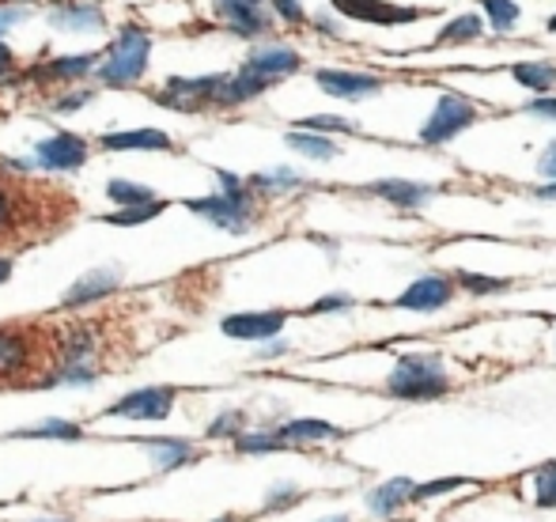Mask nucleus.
Returning <instances> with one entry per match:
<instances>
[{
  "instance_id": "obj_1",
  "label": "nucleus",
  "mask_w": 556,
  "mask_h": 522,
  "mask_svg": "<svg viewBox=\"0 0 556 522\" xmlns=\"http://www.w3.org/2000/svg\"><path fill=\"white\" fill-rule=\"evenodd\" d=\"M451 375L432 353H405L387 375V394L394 402H435L451 394Z\"/></svg>"
},
{
  "instance_id": "obj_2",
  "label": "nucleus",
  "mask_w": 556,
  "mask_h": 522,
  "mask_svg": "<svg viewBox=\"0 0 556 522\" xmlns=\"http://www.w3.org/2000/svg\"><path fill=\"white\" fill-rule=\"evenodd\" d=\"M148 58H152V38H148V30L122 27L114 50L106 53V61L96 68V73H99V80L111 84V88H125V84H132V80L144 76Z\"/></svg>"
},
{
  "instance_id": "obj_3",
  "label": "nucleus",
  "mask_w": 556,
  "mask_h": 522,
  "mask_svg": "<svg viewBox=\"0 0 556 522\" xmlns=\"http://www.w3.org/2000/svg\"><path fill=\"white\" fill-rule=\"evenodd\" d=\"M477 122V103L469 96H458V91H446L440 96V103L432 106L428 122L420 126V144H446L458 132H466Z\"/></svg>"
},
{
  "instance_id": "obj_4",
  "label": "nucleus",
  "mask_w": 556,
  "mask_h": 522,
  "mask_svg": "<svg viewBox=\"0 0 556 522\" xmlns=\"http://www.w3.org/2000/svg\"><path fill=\"white\" fill-rule=\"evenodd\" d=\"M216 88H220V76H198V80L170 76L160 88V96H155V103L170 106V111L193 114V111H205V106H216Z\"/></svg>"
},
{
  "instance_id": "obj_5",
  "label": "nucleus",
  "mask_w": 556,
  "mask_h": 522,
  "mask_svg": "<svg viewBox=\"0 0 556 522\" xmlns=\"http://www.w3.org/2000/svg\"><path fill=\"white\" fill-rule=\"evenodd\" d=\"M333 8H337V15L375 23V27H405V23L435 15V12H428V8H402V4H390V0H333Z\"/></svg>"
},
{
  "instance_id": "obj_6",
  "label": "nucleus",
  "mask_w": 556,
  "mask_h": 522,
  "mask_svg": "<svg viewBox=\"0 0 556 522\" xmlns=\"http://www.w3.org/2000/svg\"><path fill=\"white\" fill-rule=\"evenodd\" d=\"M190 213L205 216L208 224H216V228H224V231H239V235L250 228V220H254L250 198H227V193H208V198L190 201Z\"/></svg>"
},
{
  "instance_id": "obj_7",
  "label": "nucleus",
  "mask_w": 556,
  "mask_h": 522,
  "mask_svg": "<svg viewBox=\"0 0 556 522\" xmlns=\"http://www.w3.org/2000/svg\"><path fill=\"white\" fill-rule=\"evenodd\" d=\"M454 277H443V272H428V277H417L405 292L394 295L397 310H443L446 303L454 300Z\"/></svg>"
},
{
  "instance_id": "obj_8",
  "label": "nucleus",
  "mask_w": 556,
  "mask_h": 522,
  "mask_svg": "<svg viewBox=\"0 0 556 522\" xmlns=\"http://www.w3.org/2000/svg\"><path fill=\"white\" fill-rule=\"evenodd\" d=\"M175 391L170 386H144V391L125 394L122 402L111 405L103 417H125V420H163L175 409Z\"/></svg>"
},
{
  "instance_id": "obj_9",
  "label": "nucleus",
  "mask_w": 556,
  "mask_h": 522,
  "mask_svg": "<svg viewBox=\"0 0 556 522\" xmlns=\"http://www.w3.org/2000/svg\"><path fill=\"white\" fill-rule=\"evenodd\" d=\"M285 310H242V315L224 318V333L235 341H269L285 330Z\"/></svg>"
},
{
  "instance_id": "obj_10",
  "label": "nucleus",
  "mask_w": 556,
  "mask_h": 522,
  "mask_svg": "<svg viewBox=\"0 0 556 522\" xmlns=\"http://www.w3.org/2000/svg\"><path fill=\"white\" fill-rule=\"evenodd\" d=\"M35 155H38V163L50 170H76L88 160V140L76 137V132H53V137H46L42 144L35 148Z\"/></svg>"
},
{
  "instance_id": "obj_11",
  "label": "nucleus",
  "mask_w": 556,
  "mask_h": 522,
  "mask_svg": "<svg viewBox=\"0 0 556 522\" xmlns=\"http://www.w3.org/2000/svg\"><path fill=\"white\" fill-rule=\"evenodd\" d=\"M315 84L333 99H367V96H379L382 80L371 73H349V68H323L315 73Z\"/></svg>"
},
{
  "instance_id": "obj_12",
  "label": "nucleus",
  "mask_w": 556,
  "mask_h": 522,
  "mask_svg": "<svg viewBox=\"0 0 556 522\" xmlns=\"http://www.w3.org/2000/svg\"><path fill=\"white\" fill-rule=\"evenodd\" d=\"M300 65H303V58L295 50H288V46H265V50L250 53L242 68L262 76L265 84H277V80H285V76L300 73Z\"/></svg>"
},
{
  "instance_id": "obj_13",
  "label": "nucleus",
  "mask_w": 556,
  "mask_h": 522,
  "mask_svg": "<svg viewBox=\"0 0 556 522\" xmlns=\"http://www.w3.org/2000/svg\"><path fill=\"white\" fill-rule=\"evenodd\" d=\"M30 356H35V345H30L27 333L0 330V383H15V379L27 375Z\"/></svg>"
},
{
  "instance_id": "obj_14",
  "label": "nucleus",
  "mask_w": 556,
  "mask_h": 522,
  "mask_svg": "<svg viewBox=\"0 0 556 522\" xmlns=\"http://www.w3.org/2000/svg\"><path fill=\"white\" fill-rule=\"evenodd\" d=\"M413 493H417V481L413 478H390L367 493V511H371L375 519H390V515H397L405 504H413Z\"/></svg>"
},
{
  "instance_id": "obj_15",
  "label": "nucleus",
  "mask_w": 556,
  "mask_h": 522,
  "mask_svg": "<svg viewBox=\"0 0 556 522\" xmlns=\"http://www.w3.org/2000/svg\"><path fill=\"white\" fill-rule=\"evenodd\" d=\"M216 15H220L235 35H247V38L262 35V30L269 27V15H265L262 4H254V0H216Z\"/></svg>"
},
{
  "instance_id": "obj_16",
  "label": "nucleus",
  "mask_w": 556,
  "mask_h": 522,
  "mask_svg": "<svg viewBox=\"0 0 556 522\" xmlns=\"http://www.w3.org/2000/svg\"><path fill=\"white\" fill-rule=\"evenodd\" d=\"M367 193H375V198L390 201V205H397V208H417V205H425V201H432L440 190H435V186H428V182L382 178V182H371V186H367Z\"/></svg>"
},
{
  "instance_id": "obj_17",
  "label": "nucleus",
  "mask_w": 556,
  "mask_h": 522,
  "mask_svg": "<svg viewBox=\"0 0 556 522\" xmlns=\"http://www.w3.org/2000/svg\"><path fill=\"white\" fill-rule=\"evenodd\" d=\"M265 88H273V84H265L262 76H254L250 68H239V73H231V76H220L216 106H242V103H250V99L262 96Z\"/></svg>"
},
{
  "instance_id": "obj_18",
  "label": "nucleus",
  "mask_w": 556,
  "mask_h": 522,
  "mask_svg": "<svg viewBox=\"0 0 556 522\" xmlns=\"http://www.w3.org/2000/svg\"><path fill=\"white\" fill-rule=\"evenodd\" d=\"M280 440H288L292 447H303V443H326V440H344V428L330 424V420H311V417H300V420H288V424L277 428Z\"/></svg>"
},
{
  "instance_id": "obj_19",
  "label": "nucleus",
  "mask_w": 556,
  "mask_h": 522,
  "mask_svg": "<svg viewBox=\"0 0 556 522\" xmlns=\"http://www.w3.org/2000/svg\"><path fill=\"white\" fill-rule=\"evenodd\" d=\"M114 288H117V272L114 269H91V272H84V277L65 292V307L96 303V300H103V295H111Z\"/></svg>"
},
{
  "instance_id": "obj_20",
  "label": "nucleus",
  "mask_w": 556,
  "mask_h": 522,
  "mask_svg": "<svg viewBox=\"0 0 556 522\" xmlns=\"http://www.w3.org/2000/svg\"><path fill=\"white\" fill-rule=\"evenodd\" d=\"M103 148L111 152H167L170 148V137L163 129H129V132H106L103 137Z\"/></svg>"
},
{
  "instance_id": "obj_21",
  "label": "nucleus",
  "mask_w": 556,
  "mask_h": 522,
  "mask_svg": "<svg viewBox=\"0 0 556 522\" xmlns=\"http://www.w3.org/2000/svg\"><path fill=\"white\" fill-rule=\"evenodd\" d=\"M91 68H99V61L91 58V53H84V58H58V61H50V65L35 68V73H38V80H80Z\"/></svg>"
},
{
  "instance_id": "obj_22",
  "label": "nucleus",
  "mask_w": 556,
  "mask_h": 522,
  "mask_svg": "<svg viewBox=\"0 0 556 522\" xmlns=\"http://www.w3.org/2000/svg\"><path fill=\"white\" fill-rule=\"evenodd\" d=\"M53 23L65 30H103V12L96 4H65L53 12Z\"/></svg>"
},
{
  "instance_id": "obj_23",
  "label": "nucleus",
  "mask_w": 556,
  "mask_h": 522,
  "mask_svg": "<svg viewBox=\"0 0 556 522\" xmlns=\"http://www.w3.org/2000/svg\"><path fill=\"white\" fill-rule=\"evenodd\" d=\"M148 450H152V458H155V466L160 470H178V466H186V462H193V443H186V440H152L148 443Z\"/></svg>"
},
{
  "instance_id": "obj_24",
  "label": "nucleus",
  "mask_w": 556,
  "mask_h": 522,
  "mask_svg": "<svg viewBox=\"0 0 556 522\" xmlns=\"http://www.w3.org/2000/svg\"><path fill=\"white\" fill-rule=\"evenodd\" d=\"M484 30V20L473 12L458 15V20H451L446 27L440 30V38H435V46H462V42H477Z\"/></svg>"
},
{
  "instance_id": "obj_25",
  "label": "nucleus",
  "mask_w": 556,
  "mask_h": 522,
  "mask_svg": "<svg viewBox=\"0 0 556 522\" xmlns=\"http://www.w3.org/2000/svg\"><path fill=\"white\" fill-rule=\"evenodd\" d=\"M511 76L530 91H549L556 84V65L553 61H522V65L511 68Z\"/></svg>"
},
{
  "instance_id": "obj_26",
  "label": "nucleus",
  "mask_w": 556,
  "mask_h": 522,
  "mask_svg": "<svg viewBox=\"0 0 556 522\" xmlns=\"http://www.w3.org/2000/svg\"><path fill=\"white\" fill-rule=\"evenodd\" d=\"M530 496L542 511H553L556 508V458L542 462L534 473H530Z\"/></svg>"
},
{
  "instance_id": "obj_27",
  "label": "nucleus",
  "mask_w": 556,
  "mask_h": 522,
  "mask_svg": "<svg viewBox=\"0 0 556 522\" xmlns=\"http://www.w3.org/2000/svg\"><path fill=\"white\" fill-rule=\"evenodd\" d=\"M106 198L117 201V205H125V208L155 205V190H152V186L125 182V178H111V182H106Z\"/></svg>"
},
{
  "instance_id": "obj_28",
  "label": "nucleus",
  "mask_w": 556,
  "mask_h": 522,
  "mask_svg": "<svg viewBox=\"0 0 556 522\" xmlns=\"http://www.w3.org/2000/svg\"><path fill=\"white\" fill-rule=\"evenodd\" d=\"M285 140H288V148H292V152L307 155V160H333V155L341 152L333 140L318 137V132H288Z\"/></svg>"
},
{
  "instance_id": "obj_29",
  "label": "nucleus",
  "mask_w": 556,
  "mask_h": 522,
  "mask_svg": "<svg viewBox=\"0 0 556 522\" xmlns=\"http://www.w3.org/2000/svg\"><path fill=\"white\" fill-rule=\"evenodd\" d=\"M292 443L280 440V432H242L235 440V450L239 455H277V450H288Z\"/></svg>"
},
{
  "instance_id": "obj_30",
  "label": "nucleus",
  "mask_w": 556,
  "mask_h": 522,
  "mask_svg": "<svg viewBox=\"0 0 556 522\" xmlns=\"http://www.w3.org/2000/svg\"><path fill=\"white\" fill-rule=\"evenodd\" d=\"M454 284L462 288V292H473V295H492V292H507L511 288V280L507 277H481V272H454Z\"/></svg>"
},
{
  "instance_id": "obj_31",
  "label": "nucleus",
  "mask_w": 556,
  "mask_h": 522,
  "mask_svg": "<svg viewBox=\"0 0 556 522\" xmlns=\"http://www.w3.org/2000/svg\"><path fill=\"white\" fill-rule=\"evenodd\" d=\"M481 8H484V15H489L492 30H511L522 15V8L515 4V0H481Z\"/></svg>"
},
{
  "instance_id": "obj_32",
  "label": "nucleus",
  "mask_w": 556,
  "mask_h": 522,
  "mask_svg": "<svg viewBox=\"0 0 556 522\" xmlns=\"http://www.w3.org/2000/svg\"><path fill=\"white\" fill-rule=\"evenodd\" d=\"M160 213H163V201H155V205H137V208H122V213H111L103 224H117V228H132V224L155 220Z\"/></svg>"
},
{
  "instance_id": "obj_33",
  "label": "nucleus",
  "mask_w": 556,
  "mask_h": 522,
  "mask_svg": "<svg viewBox=\"0 0 556 522\" xmlns=\"http://www.w3.org/2000/svg\"><path fill=\"white\" fill-rule=\"evenodd\" d=\"M20 435H38V440H80V428L68 424V420H42L38 428H30V432H20Z\"/></svg>"
},
{
  "instance_id": "obj_34",
  "label": "nucleus",
  "mask_w": 556,
  "mask_h": 522,
  "mask_svg": "<svg viewBox=\"0 0 556 522\" xmlns=\"http://www.w3.org/2000/svg\"><path fill=\"white\" fill-rule=\"evenodd\" d=\"M242 412L239 409H227L224 417H216L213 424H208V435H213V440H227V435H231V440H239L242 435Z\"/></svg>"
},
{
  "instance_id": "obj_35",
  "label": "nucleus",
  "mask_w": 556,
  "mask_h": 522,
  "mask_svg": "<svg viewBox=\"0 0 556 522\" xmlns=\"http://www.w3.org/2000/svg\"><path fill=\"white\" fill-rule=\"evenodd\" d=\"M469 485H473V481H466V478H446V481H432V485H417L413 504L432 500V496H443V493H458V488H469Z\"/></svg>"
},
{
  "instance_id": "obj_36",
  "label": "nucleus",
  "mask_w": 556,
  "mask_h": 522,
  "mask_svg": "<svg viewBox=\"0 0 556 522\" xmlns=\"http://www.w3.org/2000/svg\"><path fill=\"white\" fill-rule=\"evenodd\" d=\"M295 129H311V132H352L356 126L352 122H344V118H337V114H315V118H303Z\"/></svg>"
},
{
  "instance_id": "obj_37",
  "label": "nucleus",
  "mask_w": 556,
  "mask_h": 522,
  "mask_svg": "<svg viewBox=\"0 0 556 522\" xmlns=\"http://www.w3.org/2000/svg\"><path fill=\"white\" fill-rule=\"evenodd\" d=\"M12 228H15V198L12 190L0 186V235H8Z\"/></svg>"
},
{
  "instance_id": "obj_38",
  "label": "nucleus",
  "mask_w": 556,
  "mask_h": 522,
  "mask_svg": "<svg viewBox=\"0 0 556 522\" xmlns=\"http://www.w3.org/2000/svg\"><path fill=\"white\" fill-rule=\"evenodd\" d=\"M538 175L556 182V140H553V144H545V152L538 155Z\"/></svg>"
},
{
  "instance_id": "obj_39",
  "label": "nucleus",
  "mask_w": 556,
  "mask_h": 522,
  "mask_svg": "<svg viewBox=\"0 0 556 522\" xmlns=\"http://www.w3.org/2000/svg\"><path fill=\"white\" fill-rule=\"evenodd\" d=\"M527 111L538 114V118H545V122H556V99L553 96H542V99H534V103H530Z\"/></svg>"
},
{
  "instance_id": "obj_40",
  "label": "nucleus",
  "mask_w": 556,
  "mask_h": 522,
  "mask_svg": "<svg viewBox=\"0 0 556 522\" xmlns=\"http://www.w3.org/2000/svg\"><path fill=\"white\" fill-rule=\"evenodd\" d=\"M273 8H277V12L285 15L288 23H300L303 20V4H300V0H273Z\"/></svg>"
},
{
  "instance_id": "obj_41",
  "label": "nucleus",
  "mask_w": 556,
  "mask_h": 522,
  "mask_svg": "<svg viewBox=\"0 0 556 522\" xmlns=\"http://www.w3.org/2000/svg\"><path fill=\"white\" fill-rule=\"evenodd\" d=\"M341 307H352L349 295H326V300H318L315 307H311V315H323V310H341Z\"/></svg>"
},
{
  "instance_id": "obj_42",
  "label": "nucleus",
  "mask_w": 556,
  "mask_h": 522,
  "mask_svg": "<svg viewBox=\"0 0 556 522\" xmlns=\"http://www.w3.org/2000/svg\"><path fill=\"white\" fill-rule=\"evenodd\" d=\"M12 73H15V58H12V50H8V46L0 42V84H4Z\"/></svg>"
},
{
  "instance_id": "obj_43",
  "label": "nucleus",
  "mask_w": 556,
  "mask_h": 522,
  "mask_svg": "<svg viewBox=\"0 0 556 522\" xmlns=\"http://www.w3.org/2000/svg\"><path fill=\"white\" fill-rule=\"evenodd\" d=\"M91 103V91H80V96H68V99H61V111H80V106H88Z\"/></svg>"
},
{
  "instance_id": "obj_44",
  "label": "nucleus",
  "mask_w": 556,
  "mask_h": 522,
  "mask_svg": "<svg viewBox=\"0 0 556 522\" xmlns=\"http://www.w3.org/2000/svg\"><path fill=\"white\" fill-rule=\"evenodd\" d=\"M20 20H23V12H8V8H0V35H4V30H12Z\"/></svg>"
},
{
  "instance_id": "obj_45",
  "label": "nucleus",
  "mask_w": 556,
  "mask_h": 522,
  "mask_svg": "<svg viewBox=\"0 0 556 522\" xmlns=\"http://www.w3.org/2000/svg\"><path fill=\"white\" fill-rule=\"evenodd\" d=\"M538 198H542V201H556V182H545V186H538Z\"/></svg>"
},
{
  "instance_id": "obj_46",
  "label": "nucleus",
  "mask_w": 556,
  "mask_h": 522,
  "mask_svg": "<svg viewBox=\"0 0 556 522\" xmlns=\"http://www.w3.org/2000/svg\"><path fill=\"white\" fill-rule=\"evenodd\" d=\"M8 277H12V262H8V258H0V284H4Z\"/></svg>"
},
{
  "instance_id": "obj_47",
  "label": "nucleus",
  "mask_w": 556,
  "mask_h": 522,
  "mask_svg": "<svg viewBox=\"0 0 556 522\" xmlns=\"http://www.w3.org/2000/svg\"><path fill=\"white\" fill-rule=\"evenodd\" d=\"M323 522H349V519H323Z\"/></svg>"
},
{
  "instance_id": "obj_48",
  "label": "nucleus",
  "mask_w": 556,
  "mask_h": 522,
  "mask_svg": "<svg viewBox=\"0 0 556 522\" xmlns=\"http://www.w3.org/2000/svg\"><path fill=\"white\" fill-rule=\"evenodd\" d=\"M42 522H65V519H42Z\"/></svg>"
},
{
  "instance_id": "obj_49",
  "label": "nucleus",
  "mask_w": 556,
  "mask_h": 522,
  "mask_svg": "<svg viewBox=\"0 0 556 522\" xmlns=\"http://www.w3.org/2000/svg\"><path fill=\"white\" fill-rule=\"evenodd\" d=\"M549 30H556V20H549Z\"/></svg>"
},
{
  "instance_id": "obj_50",
  "label": "nucleus",
  "mask_w": 556,
  "mask_h": 522,
  "mask_svg": "<svg viewBox=\"0 0 556 522\" xmlns=\"http://www.w3.org/2000/svg\"><path fill=\"white\" fill-rule=\"evenodd\" d=\"M254 4H262V0H254Z\"/></svg>"
}]
</instances>
